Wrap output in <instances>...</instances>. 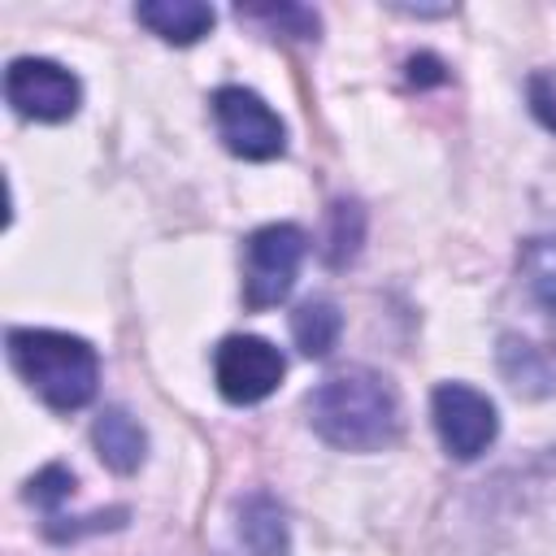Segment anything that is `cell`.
I'll list each match as a JSON object with an SVG mask.
<instances>
[{"mask_svg":"<svg viewBox=\"0 0 556 556\" xmlns=\"http://www.w3.org/2000/svg\"><path fill=\"white\" fill-rule=\"evenodd\" d=\"M339 330H343V317H339V308L330 300H304L291 313V339L313 361L330 356V348L339 343Z\"/></svg>","mask_w":556,"mask_h":556,"instance_id":"cell-12","label":"cell"},{"mask_svg":"<svg viewBox=\"0 0 556 556\" xmlns=\"http://www.w3.org/2000/svg\"><path fill=\"white\" fill-rule=\"evenodd\" d=\"M304 248H308V239L291 222L261 226L248 239V274H243V300H248V308H269L278 300H287V291H291V282L300 274Z\"/></svg>","mask_w":556,"mask_h":556,"instance_id":"cell-4","label":"cell"},{"mask_svg":"<svg viewBox=\"0 0 556 556\" xmlns=\"http://www.w3.org/2000/svg\"><path fill=\"white\" fill-rule=\"evenodd\" d=\"M526 96H530V113H534L547 130H556V70H539V74H530Z\"/></svg>","mask_w":556,"mask_h":556,"instance_id":"cell-17","label":"cell"},{"mask_svg":"<svg viewBox=\"0 0 556 556\" xmlns=\"http://www.w3.org/2000/svg\"><path fill=\"white\" fill-rule=\"evenodd\" d=\"M521 282L534 295V304H543L556 317V235L530 239L521 248Z\"/></svg>","mask_w":556,"mask_h":556,"instance_id":"cell-13","label":"cell"},{"mask_svg":"<svg viewBox=\"0 0 556 556\" xmlns=\"http://www.w3.org/2000/svg\"><path fill=\"white\" fill-rule=\"evenodd\" d=\"M213 117L222 143L243 161H274L287 148L282 117L248 87H217L213 91Z\"/></svg>","mask_w":556,"mask_h":556,"instance_id":"cell-3","label":"cell"},{"mask_svg":"<svg viewBox=\"0 0 556 556\" xmlns=\"http://www.w3.org/2000/svg\"><path fill=\"white\" fill-rule=\"evenodd\" d=\"M239 17H252V22H265L282 35H295V39H313L317 35V13L304 9V4H239L235 9Z\"/></svg>","mask_w":556,"mask_h":556,"instance_id":"cell-14","label":"cell"},{"mask_svg":"<svg viewBox=\"0 0 556 556\" xmlns=\"http://www.w3.org/2000/svg\"><path fill=\"white\" fill-rule=\"evenodd\" d=\"M439 70H443V65H439L434 56H413V61H408V78H413V83H439V78H443Z\"/></svg>","mask_w":556,"mask_h":556,"instance_id":"cell-18","label":"cell"},{"mask_svg":"<svg viewBox=\"0 0 556 556\" xmlns=\"http://www.w3.org/2000/svg\"><path fill=\"white\" fill-rule=\"evenodd\" d=\"M500 369H504V378L521 395H547V391H556V352L552 348H539L530 339L508 334L504 348H500Z\"/></svg>","mask_w":556,"mask_h":556,"instance_id":"cell-11","label":"cell"},{"mask_svg":"<svg viewBox=\"0 0 556 556\" xmlns=\"http://www.w3.org/2000/svg\"><path fill=\"white\" fill-rule=\"evenodd\" d=\"M308 426L343 452H378L400 439L395 387L374 369H343L304 395Z\"/></svg>","mask_w":556,"mask_h":556,"instance_id":"cell-1","label":"cell"},{"mask_svg":"<svg viewBox=\"0 0 556 556\" xmlns=\"http://www.w3.org/2000/svg\"><path fill=\"white\" fill-rule=\"evenodd\" d=\"M4 343H9L13 369L48 408L74 413V408L91 404L96 382H100V356L87 339L65 334V330L13 326Z\"/></svg>","mask_w":556,"mask_h":556,"instance_id":"cell-2","label":"cell"},{"mask_svg":"<svg viewBox=\"0 0 556 556\" xmlns=\"http://www.w3.org/2000/svg\"><path fill=\"white\" fill-rule=\"evenodd\" d=\"M135 17L152 35H161L165 43H178V48H187L213 30V9L200 0H143V4H135Z\"/></svg>","mask_w":556,"mask_h":556,"instance_id":"cell-10","label":"cell"},{"mask_svg":"<svg viewBox=\"0 0 556 556\" xmlns=\"http://www.w3.org/2000/svg\"><path fill=\"white\" fill-rule=\"evenodd\" d=\"M4 100L22 113V117H35V122H65L78 113V100H83V87L78 78L56 65V61H43V56H17L9 70H4Z\"/></svg>","mask_w":556,"mask_h":556,"instance_id":"cell-6","label":"cell"},{"mask_svg":"<svg viewBox=\"0 0 556 556\" xmlns=\"http://www.w3.org/2000/svg\"><path fill=\"white\" fill-rule=\"evenodd\" d=\"M91 443L113 473H135L148 456V434L126 408H104L91 426Z\"/></svg>","mask_w":556,"mask_h":556,"instance_id":"cell-9","label":"cell"},{"mask_svg":"<svg viewBox=\"0 0 556 556\" xmlns=\"http://www.w3.org/2000/svg\"><path fill=\"white\" fill-rule=\"evenodd\" d=\"M430 417H434V430H439V443L447 447V456L456 460H473L491 447L495 430H500V417H495V404L465 387V382H439L434 395H430Z\"/></svg>","mask_w":556,"mask_h":556,"instance_id":"cell-5","label":"cell"},{"mask_svg":"<svg viewBox=\"0 0 556 556\" xmlns=\"http://www.w3.org/2000/svg\"><path fill=\"white\" fill-rule=\"evenodd\" d=\"M213 374H217V391L230 404H261L265 395L278 391L287 361L261 334H230L213 356Z\"/></svg>","mask_w":556,"mask_h":556,"instance_id":"cell-7","label":"cell"},{"mask_svg":"<svg viewBox=\"0 0 556 556\" xmlns=\"http://www.w3.org/2000/svg\"><path fill=\"white\" fill-rule=\"evenodd\" d=\"M361 230H365V213H361V204L339 200V204L330 208V248H326L330 265H343V261L356 256V248H361Z\"/></svg>","mask_w":556,"mask_h":556,"instance_id":"cell-15","label":"cell"},{"mask_svg":"<svg viewBox=\"0 0 556 556\" xmlns=\"http://www.w3.org/2000/svg\"><path fill=\"white\" fill-rule=\"evenodd\" d=\"M70 491H74V473H70L65 465H48V469H39V473L26 482V500L39 504L48 517L61 513V500H70Z\"/></svg>","mask_w":556,"mask_h":556,"instance_id":"cell-16","label":"cell"},{"mask_svg":"<svg viewBox=\"0 0 556 556\" xmlns=\"http://www.w3.org/2000/svg\"><path fill=\"white\" fill-rule=\"evenodd\" d=\"M226 556H287V521L274 495L252 491L235 504Z\"/></svg>","mask_w":556,"mask_h":556,"instance_id":"cell-8","label":"cell"}]
</instances>
